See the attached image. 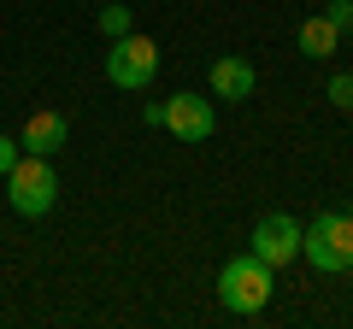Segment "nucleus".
<instances>
[{
  "mask_svg": "<svg viewBox=\"0 0 353 329\" xmlns=\"http://www.w3.org/2000/svg\"><path fill=\"white\" fill-rule=\"evenodd\" d=\"M248 253H259L271 270L294 265V259H301V224H294L289 212H265L259 224H253V235H248Z\"/></svg>",
  "mask_w": 353,
  "mask_h": 329,
  "instance_id": "39448f33",
  "label": "nucleus"
},
{
  "mask_svg": "<svg viewBox=\"0 0 353 329\" xmlns=\"http://www.w3.org/2000/svg\"><path fill=\"white\" fill-rule=\"evenodd\" d=\"M6 200L18 217H48L59 200V171L48 153H18V164L6 171Z\"/></svg>",
  "mask_w": 353,
  "mask_h": 329,
  "instance_id": "f03ea898",
  "label": "nucleus"
},
{
  "mask_svg": "<svg viewBox=\"0 0 353 329\" xmlns=\"http://www.w3.org/2000/svg\"><path fill=\"white\" fill-rule=\"evenodd\" d=\"M165 129H171L176 141H206L218 129V112H212V100H201V94H171L165 100Z\"/></svg>",
  "mask_w": 353,
  "mask_h": 329,
  "instance_id": "423d86ee",
  "label": "nucleus"
},
{
  "mask_svg": "<svg viewBox=\"0 0 353 329\" xmlns=\"http://www.w3.org/2000/svg\"><path fill=\"white\" fill-rule=\"evenodd\" d=\"M153 76H159V47H153L148 36H118L106 41V83L112 89H148Z\"/></svg>",
  "mask_w": 353,
  "mask_h": 329,
  "instance_id": "20e7f679",
  "label": "nucleus"
},
{
  "mask_svg": "<svg viewBox=\"0 0 353 329\" xmlns=\"http://www.w3.org/2000/svg\"><path fill=\"white\" fill-rule=\"evenodd\" d=\"M271 294H277V270L265 265L259 253H236L224 270H218V300H224V312H236V317L265 312Z\"/></svg>",
  "mask_w": 353,
  "mask_h": 329,
  "instance_id": "f257e3e1",
  "label": "nucleus"
},
{
  "mask_svg": "<svg viewBox=\"0 0 353 329\" xmlns=\"http://www.w3.org/2000/svg\"><path fill=\"white\" fill-rule=\"evenodd\" d=\"M294 47H301L306 59H330V53H341V30L330 24L324 12H318V18H301V30H294Z\"/></svg>",
  "mask_w": 353,
  "mask_h": 329,
  "instance_id": "1a4fd4ad",
  "label": "nucleus"
},
{
  "mask_svg": "<svg viewBox=\"0 0 353 329\" xmlns=\"http://www.w3.org/2000/svg\"><path fill=\"white\" fill-rule=\"evenodd\" d=\"M324 94H330V100L341 106V112H353V71H336V76H330V89H324Z\"/></svg>",
  "mask_w": 353,
  "mask_h": 329,
  "instance_id": "9b49d317",
  "label": "nucleus"
},
{
  "mask_svg": "<svg viewBox=\"0 0 353 329\" xmlns=\"http://www.w3.org/2000/svg\"><path fill=\"white\" fill-rule=\"evenodd\" d=\"M301 259L312 270H347L353 265V217L347 212H318L301 229Z\"/></svg>",
  "mask_w": 353,
  "mask_h": 329,
  "instance_id": "7ed1b4c3",
  "label": "nucleus"
},
{
  "mask_svg": "<svg viewBox=\"0 0 353 329\" xmlns=\"http://www.w3.org/2000/svg\"><path fill=\"white\" fill-rule=\"evenodd\" d=\"M18 153H24V147H18L12 136H0V177H6V171H12V164H18Z\"/></svg>",
  "mask_w": 353,
  "mask_h": 329,
  "instance_id": "ddd939ff",
  "label": "nucleus"
},
{
  "mask_svg": "<svg viewBox=\"0 0 353 329\" xmlns=\"http://www.w3.org/2000/svg\"><path fill=\"white\" fill-rule=\"evenodd\" d=\"M253 83H259V71H253L241 53H224V59H212V94H218V100H248Z\"/></svg>",
  "mask_w": 353,
  "mask_h": 329,
  "instance_id": "0eeeda50",
  "label": "nucleus"
},
{
  "mask_svg": "<svg viewBox=\"0 0 353 329\" xmlns=\"http://www.w3.org/2000/svg\"><path fill=\"white\" fill-rule=\"evenodd\" d=\"M347 277H353V265H347Z\"/></svg>",
  "mask_w": 353,
  "mask_h": 329,
  "instance_id": "2eb2a0df",
  "label": "nucleus"
},
{
  "mask_svg": "<svg viewBox=\"0 0 353 329\" xmlns=\"http://www.w3.org/2000/svg\"><path fill=\"white\" fill-rule=\"evenodd\" d=\"M94 24H101V36H106V41L130 36V6H101V18H94Z\"/></svg>",
  "mask_w": 353,
  "mask_h": 329,
  "instance_id": "9d476101",
  "label": "nucleus"
},
{
  "mask_svg": "<svg viewBox=\"0 0 353 329\" xmlns=\"http://www.w3.org/2000/svg\"><path fill=\"white\" fill-rule=\"evenodd\" d=\"M324 18L341 30V36H353V0H330V6H324Z\"/></svg>",
  "mask_w": 353,
  "mask_h": 329,
  "instance_id": "f8f14e48",
  "label": "nucleus"
},
{
  "mask_svg": "<svg viewBox=\"0 0 353 329\" xmlns=\"http://www.w3.org/2000/svg\"><path fill=\"white\" fill-rule=\"evenodd\" d=\"M347 217H353V200H347Z\"/></svg>",
  "mask_w": 353,
  "mask_h": 329,
  "instance_id": "4468645a",
  "label": "nucleus"
},
{
  "mask_svg": "<svg viewBox=\"0 0 353 329\" xmlns=\"http://www.w3.org/2000/svg\"><path fill=\"white\" fill-rule=\"evenodd\" d=\"M65 136H71V124H65L59 112H30V124H24V136H18V147L24 153H59L65 147Z\"/></svg>",
  "mask_w": 353,
  "mask_h": 329,
  "instance_id": "6e6552de",
  "label": "nucleus"
}]
</instances>
